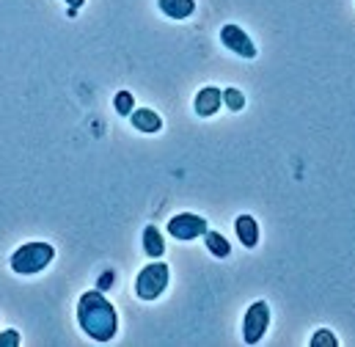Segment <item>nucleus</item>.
I'll return each instance as SVG.
<instances>
[{
    "mask_svg": "<svg viewBox=\"0 0 355 347\" xmlns=\"http://www.w3.org/2000/svg\"><path fill=\"white\" fill-rule=\"evenodd\" d=\"M234 232H237V237H240V243L245 248H257V243H259V223L251 215H237Z\"/></svg>",
    "mask_w": 355,
    "mask_h": 347,
    "instance_id": "1a4fd4ad",
    "label": "nucleus"
},
{
    "mask_svg": "<svg viewBox=\"0 0 355 347\" xmlns=\"http://www.w3.org/2000/svg\"><path fill=\"white\" fill-rule=\"evenodd\" d=\"M267 325H270V306H267V301L251 303L245 317H243V342L245 345H259L262 337L267 334Z\"/></svg>",
    "mask_w": 355,
    "mask_h": 347,
    "instance_id": "20e7f679",
    "label": "nucleus"
},
{
    "mask_svg": "<svg viewBox=\"0 0 355 347\" xmlns=\"http://www.w3.org/2000/svg\"><path fill=\"white\" fill-rule=\"evenodd\" d=\"M130 121H132V127H135L138 133H146V135H155V133L163 130V119H160V113H155L152 108H135V110L130 113Z\"/></svg>",
    "mask_w": 355,
    "mask_h": 347,
    "instance_id": "6e6552de",
    "label": "nucleus"
},
{
    "mask_svg": "<svg viewBox=\"0 0 355 347\" xmlns=\"http://www.w3.org/2000/svg\"><path fill=\"white\" fill-rule=\"evenodd\" d=\"M55 260V248L50 246V243H44V240H36V243H25V246H19L14 254H11V270L17 273V276H36V273H42L44 267H50Z\"/></svg>",
    "mask_w": 355,
    "mask_h": 347,
    "instance_id": "f03ea898",
    "label": "nucleus"
},
{
    "mask_svg": "<svg viewBox=\"0 0 355 347\" xmlns=\"http://www.w3.org/2000/svg\"><path fill=\"white\" fill-rule=\"evenodd\" d=\"M144 251H146L152 260H160V257L166 254V240H163V235H160V229H157L155 223H149V226L144 229Z\"/></svg>",
    "mask_w": 355,
    "mask_h": 347,
    "instance_id": "9b49d317",
    "label": "nucleus"
},
{
    "mask_svg": "<svg viewBox=\"0 0 355 347\" xmlns=\"http://www.w3.org/2000/svg\"><path fill=\"white\" fill-rule=\"evenodd\" d=\"M223 105H226L232 113H237V110L245 108V94H243L240 88H223Z\"/></svg>",
    "mask_w": 355,
    "mask_h": 347,
    "instance_id": "4468645a",
    "label": "nucleus"
},
{
    "mask_svg": "<svg viewBox=\"0 0 355 347\" xmlns=\"http://www.w3.org/2000/svg\"><path fill=\"white\" fill-rule=\"evenodd\" d=\"M168 278H171V270H168L166 262H160V260L149 262L146 267H141V273H138V278H135V295H138L141 301H157V298L166 292Z\"/></svg>",
    "mask_w": 355,
    "mask_h": 347,
    "instance_id": "7ed1b4c3",
    "label": "nucleus"
},
{
    "mask_svg": "<svg viewBox=\"0 0 355 347\" xmlns=\"http://www.w3.org/2000/svg\"><path fill=\"white\" fill-rule=\"evenodd\" d=\"M78 325L86 337H91L99 345L116 339L119 314H116V306L105 298L102 289H89V292L80 295V301H78Z\"/></svg>",
    "mask_w": 355,
    "mask_h": 347,
    "instance_id": "f257e3e1",
    "label": "nucleus"
},
{
    "mask_svg": "<svg viewBox=\"0 0 355 347\" xmlns=\"http://www.w3.org/2000/svg\"><path fill=\"white\" fill-rule=\"evenodd\" d=\"M110 281H116V273H113V270H107V273H105V276L99 278V284H96V289H105V287H107Z\"/></svg>",
    "mask_w": 355,
    "mask_h": 347,
    "instance_id": "f3484780",
    "label": "nucleus"
},
{
    "mask_svg": "<svg viewBox=\"0 0 355 347\" xmlns=\"http://www.w3.org/2000/svg\"><path fill=\"white\" fill-rule=\"evenodd\" d=\"M113 108H116L119 116H130V113L135 110V96H132V91H119V94L113 96Z\"/></svg>",
    "mask_w": 355,
    "mask_h": 347,
    "instance_id": "ddd939ff",
    "label": "nucleus"
},
{
    "mask_svg": "<svg viewBox=\"0 0 355 347\" xmlns=\"http://www.w3.org/2000/svg\"><path fill=\"white\" fill-rule=\"evenodd\" d=\"M64 3H69V8H75V11H78V8H80L86 0H64Z\"/></svg>",
    "mask_w": 355,
    "mask_h": 347,
    "instance_id": "a211bd4d",
    "label": "nucleus"
},
{
    "mask_svg": "<svg viewBox=\"0 0 355 347\" xmlns=\"http://www.w3.org/2000/svg\"><path fill=\"white\" fill-rule=\"evenodd\" d=\"M220 42H223V47H229L234 56H240V58H245V61H254V58H257V44H254L251 36H248L240 25H234V22H229V25L220 28Z\"/></svg>",
    "mask_w": 355,
    "mask_h": 347,
    "instance_id": "423d86ee",
    "label": "nucleus"
},
{
    "mask_svg": "<svg viewBox=\"0 0 355 347\" xmlns=\"http://www.w3.org/2000/svg\"><path fill=\"white\" fill-rule=\"evenodd\" d=\"M0 347H19V334H17L14 328L3 331V334H0Z\"/></svg>",
    "mask_w": 355,
    "mask_h": 347,
    "instance_id": "dca6fc26",
    "label": "nucleus"
},
{
    "mask_svg": "<svg viewBox=\"0 0 355 347\" xmlns=\"http://www.w3.org/2000/svg\"><path fill=\"white\" fill-rule=\"evenodd\" d=\"M220 105H223V91H220L218 86H204L198 94H196V99H193L196 116H201V119L215 116V113L220 110Z\"/></svg>",
    "mask_w": 355,
    "mask_h": 347,
    "instance_id": "0eeeda50",
    "label": "nucleus"
},
{
    "mask_svg": "<svg viewBox=\"0 0 355 347\" xmlns=\"http://www.w3.org/2000/svg\"><path fill=\"white\" fill-rule=\"evenodd\" d=\"M157 6L168 19H187L196 11V0H157Z\"/></svg>",
    "mask_w": 355,
    "mask_h": 347,
    "instance_id": "9d476101",
    "label": "nucleus"
},
{
    "mask_svg": "<svg viewBox=\"0 0 355 347\" xmlns=\"http://www.w3.org/2000/svg\"><path fill=\"white\" fill-rule=\"evenodd\" d=\"M204 246H207V251H209L212 257H218V260H226V257L232 254L229 240H226L220 232H212V229L204 232Z\"/></svg>",
    "mask_w": 355,
    "mask_h": 347,
    "instance_id": "f8f14e48",
    "label": "nucleus"
},
{
    "mask_svg": "<svg viewBox=\"0 0 355 347\" xmlns=\"http://www.w3.org/2000/svg\"><path fill=\"white\" fill-rule=\"evenodd\" d=\"M339 345V339L334 337V331H328V328H320L314 337H311V347H336Z\"/></svg>",
    "mask_w": 355,
    "mask_h": 347,
    "instance_id": "2eb2a0df",
    "label": "nucleus"
},
{
    "mask_svg": "<svg viewBox=\"0 0 355 347\" xmlns=\"http://www.w3.org/2000/svg\"><path fill=\"white\" fill-rule=\"evenodd\" d=\"M204 232H207V221L196 212H179L168 221V235L182 243L198 240V237H204Z\"/></svg>",
    "mask_w": 355,
    "mask_h": 347,
    "instance_id": "39448f33",
    "label": "nucleus"
}]
</instances>
